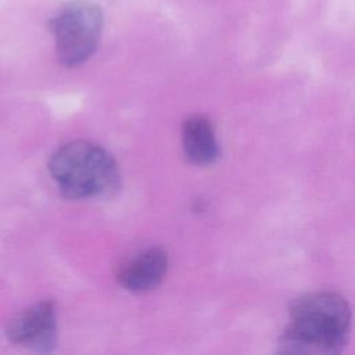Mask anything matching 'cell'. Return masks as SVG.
Returning <instances> with one entry per match:
<instances>
[{"instance_id": "cell-6", "label": "cell", "mask_w": 355, "mask_h": 355, "mask_svg": "<svg viewBox=\"0 0 355 355\" xmlns=\"http://www.w3.org/2000/svg\"><path fill=\"white\" fill-rule=\"evenodd\" d=\"M182 146L194 165H211L220 154L214 126L204 115H191L183 122Z\"/></svg>"}, {"instance_id": "cell-4", "label": "cell", "mask_w": 355, "mask_h": 355, "mask_svg": "<svg viewBox=\"0 0 355 355\" xmlns=\"http://www.w3.org/2000/svg\"><path fill=\"white\" fill-rule=\"evenodd\" d=\"M6 334L22 347L49 352L57 341V316L51 301H42L15 313L7 323Z\"/></svg>"}, {"instance_id": "cell-5", "label": "cell", "mask_w": 355, "mask_h": 355, "mask_svg": "<svg viewBox=\"0 0 355 355\" xmlns=\"http://www.w3.org/2000/svg\"><path fill=\"white\" fill-rule=\"evenodd\" d=\"M168 270V254L161 247L143 250L116 269L118 283L130 293H147L161 284Z\"/></svg>"}, {"instance_id": "cell-2", "label": "cell", "mask_w": 355, "mask_h": 355, "mask_svg": "<svg viewBox=\"0 0 355 355\" xmlns=\"http://www.w3.org/2000/svg\"><path fill=\"white\" fill-rule=\"evenodd\" d=\"M49 171L62 197L85 200L112 196L119 187V169L112 155L89 141L61 146L49 161Z\"/></svg>"}, {"instance_id": "cell-1", "label": "cell", "mask_w": 355, "mask_h": 355, "mask_svg": "<svg viewBox=\"0 0 355 355\" xmlns=\"http://www.w3.org/2000/svg\"><path fill=\"white\" fill-rule=\"evenodd\" d=\"M290 323L279 338V351L288 354H337L347 344L351 309L333 291L301 295L290 306Z\"/></svg>"}, {"instance_id": "cell-3", "label": "cell", "mask_w": 355, "mask_h": 355, "mask_svg": "<svg viewBox=\"0 0 355 355\" xmlns=\"http://www.w3.org/2000/svg\"><path fill=\"white\" fill-rule=\"evenodd\" d=\"M49 29L60 62L65 67L80 65L97 50L103 31L101 8L90 1H73L51 18Z\"/></svg>"}]
</instances>
